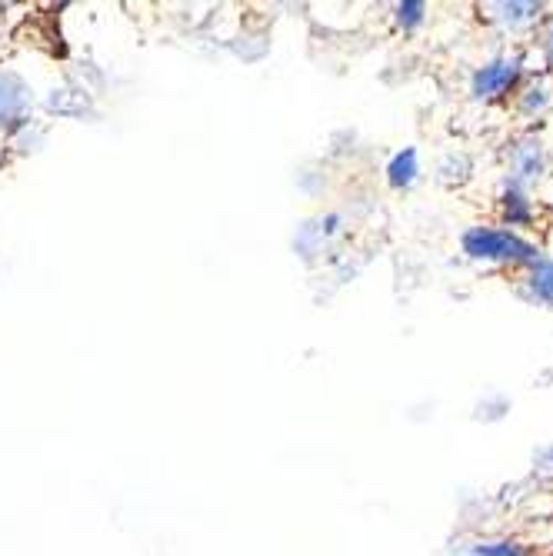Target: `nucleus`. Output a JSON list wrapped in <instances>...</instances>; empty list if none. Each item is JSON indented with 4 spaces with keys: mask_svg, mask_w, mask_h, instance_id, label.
Segmentation results:
<instances>
[{
    "mask_svg": "<svg viewBox=\"0 0 553 556\" xmlns=\"http://www.w3.org/2000/svg\"><path fill=\"white\" fill-rule=\"evenodd\" d=\"M461 247H464V254L474 264L507 267L511 274L543 257V247L537 240H530L527 233L511 230L504 224H474V227H467L464 237H461Z\"/></svg>",
    "mask_w": 553,
    "mask_h": 556,
    "instance_id": "f257e3e1",
    "label": "nucleus"
},
{
    "mask_svg": "<svg viewBox=\"0 0 553 556\" xmlns=\"http://www.w3.org/2000/svg\"><path fill=\"white\" fill-rule=\"evenodd\" d=\"M524 77V61L520 54H500L483 61L474 77H470V93L477 100H500V97H511L514 87Z\"/></svg>",
    "mask_w": 553,
    "mask_h": 556,
    "instance_id": "f03ea898",
    "label": "nucleus"
},
{
    "mask_svg": "<svg viewBox=\"0 0 553 556\" xmlns=\"http://www.w3.org/2000/svg\"><path fill=\"white\" fill-rule=\"evenodd\" d=\"M546 174V147L537 134H524L507 150V184L530 190Z\"/></svg>",
    "mask_w": 553,
    "mask_h": 556,
    "instance_id": "7ed1b4c3",
    "label": "nucleus"
},
{
    "mask_svg": "<svg viewBox=\"0 0 553 556\" xmlns=\"http://www.w3.org/2000/svg\"><path fill=\"white\" fill-rule=\"evenodd\" d=\"M480 11H487V21L507 34H527V30L540 27L546 17V8L530 4V0H500V4H487Z\"/></svg>",
    "mask_w": 553,
    "mask_h": 556,
    "instance_id": "20e7f679",
    "label": "nucleus"
},
{
    "mask_svg": "<svg viewBox=\"0 0 553 556\" xmlns=\"http://www.w3.org/2000/svg\"><path fill=\"white\" fill-rule=\"evenodd\" d=\"M514 290L520 300L533 303V307L553 311V257H540L514 270Z\"/></svg>",
    "mask_w": 553,
    "mask_h": 556,
    "instance_id": "39448f33",
    "label": "nucleus"
},
{
    "mask_svg": "<svg viewBox=\"0 0 553 556\" xmlns=\"http://www.w3.org/2000/svg\"><path fill=\"white\" fill-rule=\"evenodd\" d=\"M497 207H500V224L511 227V230H530L533 217H537V204L530 200V190L517 187V184H504L497 197Z\"/></svg>",
    "mask_w": 553,
    "mask_h": 556,
    "instance_id": "423d86ee",
    "label": "nucleus"
},
{
    "mask_svg": "<svg viewBox=\"0 0 553 556\" xmlns=\"http://www.w3.org/2000/svg\"><path fill=\"white\" fill-rule=\"evenodd\" d=\"M30 111V90L11 71H0V130L24 124Z\"/></svg>",
    "mask_w": 553,
    "mask_h": 556,
    "instance_id": "0eeeda50",
    "label": "nucleus"
},
{
    "mask_svg": "<svg viewBox=\"0 0 553 556\" xmlns=\"http://www.w3.org/2000/svg\"><path fill=\"white\" fill-rule=\"evenodd\" d=\"M553 104V80L546 74H524L514 87V108L524 117H540Z\"/></svg>",
    "mask_w": 553,
    "mask_h": 556,
    "instance_id": "6e6552de",
    "label": "nucleus"
},
{
    "mask_svg": "<svg viewBox=\"0 0 553 556\" xmlns=\"http://www.w3.org/2000/svg\"><path fill=\"white\" fill-rule=\"evenodd\" d=\"M420 177V154L417 147H404L387 161V184L393 190H411Z\"/></svg>",
    "mask_w": 553,
    "mask_h": 556,
    "instance_id": "1a4fd4ad",
    "label": "nucleus"
},
{
    "mask_svg": "<svg viewBox=\"0 0 553 556\" xmlns=\"http://www.w3.org/2000/svg\"><path fill=\"white\" fill-rule=\"evenodd\" d=\"M427 4H420V0H404V4H397L393 8V21H397V27L400 30H417V27H424V21H427Z\"/></svg>",
    "mask_w": 553,
    "mask_h": 556,
    "instance_id": "9d476101",
    "label": "nucleus"
},
{
    "mask_svg": "<svg viewBox=\"0 0 553 556\" xmlns=\"http://www.w3.org/2000/svg\"><path fill=\"white\" fill-rule=\"evenodd\" d=\"M474 556H524V546H520V543H511V540H500V543H477V546H474Z\"/></svg>",
    "mask_w": 553,
    "mask_h": 556,
    "instance_id": "9b49d317",
    "label": "nucleus"
},
{
    "mask_svg": "<svg viewBox=\"0 0 553 556\" xmlns=\"http://www.w3.org/2000/svg\"><path fill=\"white\" fill-rule=\"evenodd\" d=\"M537 37H540V54H543L546 67L553 71V14L543 17V24L537 27Z\"/></svg>",
    "mask_w": 553,
    "mask_h": 556,
    "instance_id": "f8f14e48",
    "label": "nucleus"
}]
</instances>
